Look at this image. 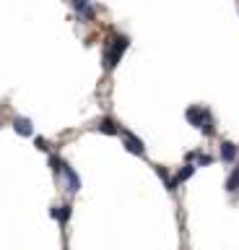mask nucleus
<instances>
[{
    "label": "nucleus",
    "instance_id": "obj_1",
    "mask_svg": "<svg viewBox=\"0 0 239 250\" xmlns=\"http://www.w3.org/2000/svg\"><path fill=\"white\" fill-rule=\"evenodd\" d=\"M125 50H128V37L112 34L110 42H107V47H104V68H107V70H114V68H117V62L122 60Z\"/></svg>",
    "mask_w": 239,
    "mask_h": 250
},
{
    "label": "nucleus",
    "instance_id": "obj_2",
    "mask_svg": "<svg viewBox=\"0 0 239 250\" xmlns=\"http://www.w3.org/2000/svg\"><path fill=\"white\" fill-rule=\"evenodd\" d=\"M184 117H187L190 125H195L198 130H203L205 136H213V117H211V112H208L203 104L190 107L187 112H184Z\"/></svg>",
    "mask_w": 239,
    "mask_h": 250
},
{
    "label": "nucleus",
    "instance_id": "obj_3",
    "mask_svg": "<svg viewBox=\"0 0 239 250\" xmlns=\"http://www.w3.org/2000/svg\"><path fill=\"white\" fill-rule=\"evenodd\" d=\"M122 144H125V148L130 154H138V156H143L146 154V146H143V141L133 136V133H122Z\"/></svg>",
    "mask_w": 239,
    "mask_h": 250
},
{
    "label": "nucleus",
    "instance_id": "obj_4",
    "mask_svg": "<svg viewBox=\"0 0 239 250\" xmlns=\"http://www.w3.org/2000/svg\"><path fill=\"white\" fill-rule=\"evenodd\" d=\"M195 169H198V164L195 162H190V164H184V167L177 172V177L172 180V185H169V190H177V185H182L184 180H190L192 175H195Z\"/></svg>",
    "mask_w": 239,
    "mask_h": 250
},
{
    "label": "nucleus",
    "instance_id": "obj_5",
    "mask_svg": "<svg viewBox=\"0 0 239 250\" xmlns=\"http://www.w3.org/2000/svg\"><path fill=\"white\" fill-rule=\"evenodd\" d=\"M71 5L75 8V13L81 16V19H86V21H91L96 16V8L89 3V0H71Z\"/></svg>",
    "mask_w": 239,
    "mask_h": 250
},
{
    "label": "nucleus",
    "instance_id": "obj_6",
    "mask_svg": "<svg viewBox=\"0 0 239 250\" xmlns=\"http://www.w3.org/2000/svg\"><path fill=\"white\" fill-rule=\"evenodd\" d=\"M13 130H16L18 136L29 138V136L34 133V128H32V120H26V117H13Z\"/></svg>",
    "mask_w": 239,
    "mask_h": 250
},
{
    "label": "nucleus",
    "instance_id": "obj_7",
    "mask_svg": "<svg viewBox=\"0 0 239 250\" xmlns=\"http://www.w3.org/2000/svg\"><path fill=\"white\" fill-rule=\"evenodd\" d=\"M237 154H239L237 144H231V141H223V144H221V159L226 162V164L234 162V159H237Z\"/></svg>",
    "mask_w": 239,
    "mask_h": 250
},
{
    "label": "nucleus",
    "instance_id": "obj_8",
    "mask_svg": "<svg viewBox=\"0 0 239 250\" xmlns=\"http://www.w3.org/2000/svg\"><path fill=\"white\" fill-rule=\"evenodd\" d=\"M63 172H65V177H68V190H71V193H78V190H81V177L75 175V169L65 164Z\"/></svg>",
    "mask_w": 239,
    "mask_h": 250
},
{
    "label": "nucleus",
    "instance_id": "obj_9",
    "mask_svg": "<svg viewBox=\"0 0 239 250\" xmlns=\"http://www.w3.org/2000/svg\"><path fill=\"white\" fill-rule=\"evenodd\" d=\"M71 214H73V208H71V206H52V208H50V216H52V219H57L60 224H65L68 219H71Z\"/></svg>",
    "mask_w": 239,
    "mask_h": 250
},
{
    "label": "nucleus",
    "instance_id": "obj_10",
    "mask_svg": "<svg viewBox=\"0 0 239 250\" xmlns=\"http://www.w3.org/2000/svg\"><path fill=\"white\" fill-rule=\"evenodd\" d=\"M96 130H102V133H107V136H117L120 133V128L114 125L110 117H104V120H99V125H96Z\"/></svg>",
    "mask_w": 239,
    "mask_h": 250
},
{
    "label": "nucleus",
    "instance_id": "obj_11",
    "mask_svg": "<svg viewBox=\"0 0 239 250\" xmlns=\"http://www.w3.org/2000/svg\"><path fill=\"white\" fill-rule=\"evenodd\" d=\"M187 162H195L198 167H208V164H213V156H208V154H200V151H195V154H187Z\"/></svg>",
    "mask_w": 239,
    "mask_h": 250
},
{
    "label": "nucleus",
    "instance_id": "obj_12",
    "mask_svg": "<svg viewBox=\"0 0 239 250\" xmlns=\"http://www.w3.org/2000/svg\"><path fill=\"white\" fill-rule=\"evenodd\" d=\"M226 190H229V193H237V190H239V167L229 175V180H226Z\"/></svg>",
    "mask_w": 239,
    "mask_h": 250
},
{
    "label": "nucleus",
    "instance_id": "obj_13",
    "mask_svg": "<svg viewBox=\"0 0 239 250\" xmlns=\"http://www.w3.org/2000/svg\"><path fill=\"white\" fill-rule=\"evenodd\" d=\"M50 167H52V172H55V175H60V172L65 169V162L60 159V156H50Z\"/></svg>",
    "mask_w": 239,
    "mask_h": 250
},
{
    "label": "nucleus",
    "instance_id": "obj_14",
    "mask_svg": "<svg viewBox=\"0 0 239 250\" xmlns=\"http://www.w3.org/2000/svg\"><path fill=\"white\" fill-rule=\"evenodd\" d=\"M156 175H159V177L166 183V190H169V185H172V177L166 175V169H164V167H156Z\"/></svg>",
    "mask_w": 239,
    "mask_h": 250
}]
</instances>
